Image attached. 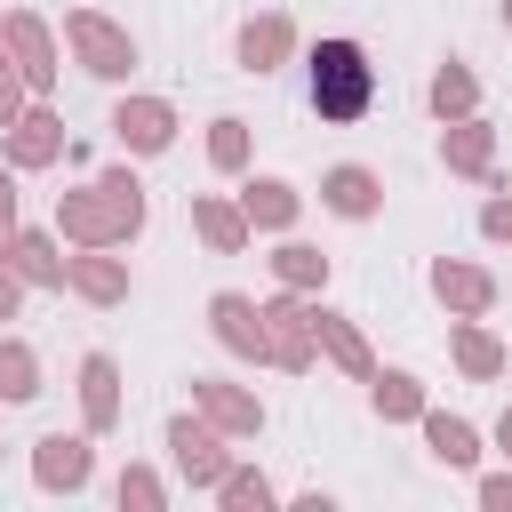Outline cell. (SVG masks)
<instances>
[{
    "instance_id": "6da1fadb",
    "label": "cell",
    "mask_w": 512,
    "mask_h": 512,
    "mask_svg": "<svg viewBox=\"0 0 512 512\" xmlns=\"http://www.w3.org/2000/svg\"><path fill=\"white\" fill-rule=\"evenodd\" d=\"M368 96H376L368 56H360L352 40H320V48H312V112H320V120H360Z\"/></svg>"
},
{
    "instance_id": "7a4b0ae2",
    "label": "cell",
    "mask_w": 512,
    "mask_h": 512,
    "mask_svg": "<svg viewBox=\"0 0 512 512\" xmlns=\"http://www.w3.org/2000/svg\"><path fill=\"white\" fill-rule=\"evenodd\" d=\"M72 40L88 48V72H128V40H120L112 24H96V16H72Z\"/></svg>"
},
{
    "instance_id": "3957f363",
    "label": "cell",
    "mask_w": 512,
    "mask_h": 512,
    "mask_svg": "<svg viewBox=\"0 0 512 512\" xmlns=\"http://www.w3.org/2000/svg\"><path fill=\"white\" fill-rule=\"evenodd\" d=\"M40 480L48 488H80L88 480V448L80 440H40Z\"/></svg>"
},
{
    "instance_id": "277c9868",
    "label": "cell",
    "mask_w": 512,
    "mask_h": 512,
    "mask_svg": "<svg viewBox=\"0 0 512 512\" xmlns=\"http://www.w3.org/2000/svg\"><path fill=\"white\" fill-rule=\"evenodd\" d=\"M328 208H336V216H368V208H376V176H368V168H336V176H328Z\"/></svg>"
},
{
    "instance_id": "5b68a950",
    "label": "cell",
    "mask_w": 512,
    "mask_h": 512,
    "mask_svg": "<svg viewBox=\"0 0 512 512\" xmlns=\"http://www.w3.org/2000/svg\"><path fill=\"white\" fill-rule=\"evenodd\" d=\"M120 136L144 144V152H160V144H168V112H160V104H128V112H120Z\"/></svg>"
},
{
    "instance_id": "8992f818",
    "label": "cell",
    "mask_w": 512,
    "mask_h": 512,
    "mask_svg": "<svg viewBox=\"0 0 512 512\" xmlns=\"http://www.w3.org/2000/svg\"><path fill=\"white\" fill-rule=\"evenodd\" d=\"M216 328H224V344H240V352H256V344H264V328H256V312H248L240 296H216Z\"/></svg>"
},
{
    "instance_id": "52a82bcc",
    "label": "cell",
    "mask_w": 512,
    "mask_h": 512,
    "mask_svg": "<svg viewBox=\"0 0 512 512\" xmlns=\"http://www.w3.org/2000/svg\"><path fill=\"white\" fill-rule=\"evenodd\" d=\"M176 464H184L192 480H216V472H224V464H216V440L192 432V424H176Z\"/></svg>"
},
{
    "instance_id": "ba28073f",
    "label": "cell",
    "mask_w": 512,
    "mask_h": 512,
    "mask_svg": "<svg viewBox=\"0 0 512 512\" xmlns=\"http://www.w3.org/2000/svg\"><path fill=\"white\" fill-rule=\"evenodd\" d=\"M240 48H248V64L264 72V64L288 48V24H280V16H264V24H248V40H240Z\"/></svg>"
},
{
    "instance_id": "9c48e42d",
    "label": "cell",
    "mask_w": 512,
    "mask_h": 512,
    "mask_svg": "<svg viewBox=\"0 0 512 512\" xmlns=\"http://www.w3.org/2000/svg\"><path fill=\"white\" fill-rule=\"evenodd\" d=\"M432 448H440L448 464H472V432H464L456 416H432Z\"/></svg>"
},
{
    "instance_id": "30bf717a",
    "label": "cell",
    "mask_w": 512,
    "mask_h": 512,
    "mask_svg": "<svg viewBox=\"0 0 512 512\" xmlns=\"http://www.w3.org/2000/svg\"><path fill=\"white\" fill-rule=\"evenodd\" d=\"M0 392H8V400H32V392H40V384H32V360H24L16 344L0 352Z\"/></svg>"
},
{
    "instance_id": "8fae6325",
    "label": "cell",
    "mask_w": 512,
    "mask_h": 512,
    "mask_svg": "<svg viewBox=\"0 0 512 512\" xmlns=\"http://www.w3.org/2000/svg\"><path fill=\"white\" fill-rule=\"evenodd\" d=\"M288 208H296L288 184H256V192H248V216H264V224H288Z\"/></svg>"
},
{
    "instance_id": "7c38bea8",
    "label": "cell",
    "mask_w": 512,
    "mask_h": 512,
    "mask_svg": "<svg viewBox=\"0 0 512 512\" xmlns=\"http://www.w3.org/2000/svg\"><path fill=\"white\" fill-rule=\"evenodd\" d=\"M48 128H56V120H24V128H16V160H48V152H56Z\"/></svg>"
},
{
    "instance_id": "4fadbf2b",
    "label": "cell",
    "mask_w": 512,
    "mask_h": 512,
    "mask_svg": "<svg viewBox=\"0 0 512 512\" xmlns=\"http://www.w3.org/2000/svg\"><path fill=\"white\" fill-rule=\"evenodd\" d=\"M88 416H112V360H88Z\"/></svg>"
},
{
    "instance_id": "5bb4252c",
    "label": "cell",
    "mask_w": 512,
    "mask_h": 512,
    "mask_svg": "<svg viewBox=\"0 0 512 512\" xmlns=\"http://www.w3.org/2000/svg\"><path fill=\"white\" fill-rule=\"evenodd\" d=\"M8 32H16V48H24V56H32V64H24V72H32V80H48V64H40V56H48V40H40V24H24V16H16V24H8Z\"/></svg>"
},
{
    "instance_id": "9a60e30c",
    "label": "cell",
    "mask_w": 512,
    "mask_h": 512,
    "mask_svg": "<svg viewBox=\"0 0 512 512\" xmlns=\"http://www.w3.org/2000/svg\"><path fill=\"white\" fill-rule=\"evenodd\" d=\"M432 104H440V112H464V104H472V80H464V72H440V80H432Z\"/></svg>"
},
{
    "instance_id": "2e32d148",
    "label": "cell",
    "mask_w": 512,
    "mask_h": 512,
    "mask_svg": "<svg viewBox=\"0 0 512 512\" xmlns=\"http://www.w3.org/2000/svg\"><path fill=\"white\" fill-rule=\"evenodd\" d=\"M440 296H456V304H488V280H480V272H440Z\"/></svg>"
},
{
    "instance_id": "e0dca14e",
    "label": "cell",
    "mask_w": 512,
    "mask_h": 512,
    "mask_svg": "<svg viewBox=\"0 0 512 512\" xmlns=\"http://www.w3.org/2000/svg\"><path fill=\"white\" fill-rule=\"evenodd\" d=\"M376 408H384V416H408V408H416V384H408V376H384V384H376Z\"/></svg>"
},
{
    "instance_id": "ac0fdd59",
    "label": "cell",
    "mask_w": 512,
    "mask_h": 512,
    "mask_svg": "<svg viewBox=\"0 0 512 512\" xmlns=\"http://www.w3.org/2000/svg\"><path fill=\"white\" fill-rule=\"evenodd\" d=\"M272 320H280V336H272V344H280V360H304V336H296V304H280Z\"/></svg>"
},
{
    "instance_id": "d6986e66",
    "label": "cell",
    "mask_w": 512,
    "mask_h": 512,
    "mask_svg": "<svg viewBox=\"0 0 512 512\" xmlns=\"http://www.w3.org/2000/svg\"><path fill=\"white\" fill-rule=\"evenodd\" d=\"M216 160L240 168V120H216Z\"/></svg>"
},
{
    "instance_id": "ffe728a7",
    "label": "cell",
    "mask_w": 512,
    "mask_h": 512,
    "mask_svg": "<svg viewBox=\"0 0 512 512\" xmlns=\"http://www.w3.org/2000/svg\"><path fill=\"white\" fill-rule=\"evenodd\" d=\"M480 160H488V136L464 128V136H456V168H480Z\"/></svg>"
},
{
    "instance_id": "44dd1931",
    "label": "cell",
    "mask_w": 512,
    "mask_h": 512,
    "mask_svg": "<svg viewBox=\"0 0 512 512\" xmlns=\"http://www.w3.org/2000/svg\"><path fill=\"white\" fill-rule=\"evenodd\" d=\"M16 256H24V272H40V280H56V256H48V240H24Z\"/></svg>"
},
{
    "instance_id": "7402d4cb",
    "label": "cell",
    "mask_w": 512,
    "mask_h": 512,
    "mask_svg": "<svg viewBox=\"0 0 512 512\" xmlns=\"http://www.w3.org/2000/svg\"><path fill=\"white\" fill-rule=\"evenodd\" d=\"M280 272H288V280H312L320 256H312V248H280Z\"/></svg>"
},
{
    "instance_id": "603a6c76",
    "label": "cell",
    "mask_w": 512,
    "mask_h": 512,
    "mask_svg": "<svg viewBox=\"0 0 512 512\" xmlns=\"http://www.w3.org/2000/svg\"><path fill=\"white\" fill-rule=\"evenodd\" d=\"M200 224H208V240H224V248H232V240H240V224H232V216H224V208H200Z\"/></svg>"
},
{
    "instance_id": "cb8c5ba5",
    "label": "cell",
    "mask_w": 512,
    "mask_h": 512,
    "mask_svg": "<svg viewBox=\"0 0 512 512\" xmlns=\"http://www.w3.org/2000/svg\"><path fill=\"white\" fill-rule=\"evenodd\" d=\"M80 280H88L96 296H112V288H120V272H112V264H80Z\"/></svg>"
},
{
    "instance_id": "d4e9b609",
    "label": "cell",
    "mask_w": 512,
    "mask_h": 512,
    "mask_svg": "<svg viewBox=\"0 0 512 512\" xmlns=\"http://www.w3.org/2000/svg\"><path fill=\"white\" fill-rule=\"evenodd\" d=\"M464 368H496V344L488 336H464Z\"/></svg>"
},
{
    "instance_id": "484cf974",
    "label": "cell",
    "mask_w": 512,
    "mask_h": 512,
    "mask_svg": "<svg viewBox=\"0 0 512 512\" xmlns=\"http://www.w3.org/2000/svg\"><path fill=\"white\" fill-rule=\"evenodd\" d=\"M8 104H16V80H8V64H0V120H8Z\"/></svg>"
},
{
    "instance_id": "4316f807",
    "label": "cell",
    "mask_w": 512,
    "mask_h": 512,
    "mask_svg": "<svg viewBox=\"0 0 512 512\" xmlns=\"http://www.w3.org/2000/svg\"><path fill=\"white\" fill-rule=\"evenodd\" d=\"M488 504H512V480H488Z\"/></svg>"
},
{
    "instance_id": "83f0119b",
    "label": "cell",
    "mask_w": 512,
    "mask_h": 512,
    "mask_svg": "<svg viewBox=\"0 0 512 512\" xmlns=\"http://www.w3.org/2000/svg\"><path fill=\"white\" fill-rule=\"evenodd\" d=\"M8 208H16V192H8V176H0V224H8Z\"/></svg>"
},
{
    "instance_id": "f1b7e54d",
    "label": "cell",
    "mask_w": 512,
    "mask_h": 512,
    "mask_svg": "<svg viewBox=\"0 0 512 512\" xmlns=\"http://www.w3.org/2000/svg\"><path fill=\"white\" fill-rule=\"evenodd\" d=\"M8 304H16V288H8V280H0V312H8Z\"/></svg>"
},
{
    "instance_id": "f546056e",
    "label": "cell",
    "mask_w": 512,
    "mask_h": 512,
    "mask_svg": "<svg viewBox=\"0 0 512 512\" xmlns=\"http://www.w3.org/2000/svg\"><path fill=\"white\" fill-rule=\"evenodd\" d=\"M504 448H512V416H504Z\"/></svg>"
},
{
    "instance_id": "4dcf8cb0",
    "label": "cell",
    "mask_w": 512,
    "mask_h": 512,
    "mask_svg": "<svg viewBox=\"0 0 512 512\" xmlns=\"http://www.w3.org/2000/svg\"><path fill=\"white\" fill-rule=\"evenodd\" d=\"M504 16H512V0H504Z\"/></svg>"
}]
</instances>
